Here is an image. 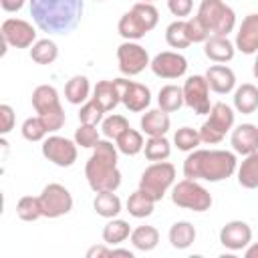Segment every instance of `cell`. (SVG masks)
<instances>
[{
  "label": "cell",
  "mask_w": 258,
  "mask_h": 258,
  "mask_svg": "<svg viewBox=\"0 0 258 258\" xmlns=\"http://www.w3.org/2000/svg\"><path fill=\"white\" fill-rule=\"evenodd\" d=\"M34 24L48 34L73 32L83 16V0H30Z\"/></svg>",
  "instance_id": "1"
},
{
  "label": "cell",
  "mask_w": 258,
  "mask_h": 258,
  "mask_svg": "<svg viewBox=\"0 0 258 258\" xmlns=\"http://www.w3.org/2000/svg\"><path fill=\"white\" fill-rule=\"evenodd\" d=\"M238 169L236 155L226 149H194L183 161V175L189 179L222 181Z\"/></svg>",
  "instance_id": "2"
},
{
  "label": "cell",
  "mask_w": 258,
  "mask_h": 258,
  "mask_svg": "<svg viewBox=\"0 0 258 258\" xmlns=\"http://www.w3.org/2000/svg\"><path fill=\"white\" fill-rule=\"evenodd\" d=\"M117 145L109 139H99L93 147V155L85 165V177L89 187L99 191H115L121 185V171L117 169Z\"/></svg>",
  "instance_id": "3"
},
{
  "label": "cell",
  "mask_w": 258,
  "mask_h": 258,
  "mask_svg": "<svg viewBox=\"0 0 258 258\" xmlns=\"http://www.w3.org/2000/svg\"><path fill=\"white\" fill-rule=\"evenodd\" d=\"M32 107L38 113V117L44 121L48 133L58 131L67 121L64 109L58 101V91L50 85H38L32 91Z\"/></svg>",
  "instance_id": "4"
},
{
  "label": "cell",
  "mask_w": 258,
  "mask_h": 258,
  "mask_svg": "<svg viewBox=\"0 0 258 258\" xmlns=\"http://www.w3.org/2000/svg\"><path fill=\"white\" fill-rule=\"evenodd\" d=\"M198 16L204 20L212 36H228L236 26L234 10L222 0H202Z\"/></svg>",
  "instance_id": "5"
},
{
  "label": "cell",
  "mask_w": 258,
  "mask_h": 258,
  "mask_svg": "<svg viewBox=\"0 0 258 258\" xmlns=\"http://www.w3.org/2000/svg\"><path fill=\"white\" fill-rule=\"evenodd\" d=\"M175 181V167L169 161H153L139 179V189H143L149 198L155 202L163 200L165 191L173 185Z\"/></svg>",
  "instance_id": "6"
},
{
  "label": "cell",
  "mask_w": 258,
  "mask_h": 258,
  "mask_svg": "<svg viewBox=\"0 0 258 258\" xmlns=\"http://www.w3.org/2000/svg\"><path fill=\"white\" fill-rule=\"evenodd\" d=\"M232 127H234V111L226 103H214L208 113V119L198 131H200L202 143L216 145L226 137V133Z\"/></svg>",
  "instance_id": "7"
},
{
  "label": "cell",
  "mask_w": 258,
  "mask_h": 258,
  "mask_svg": "<svg viewBox=\"0 0 258 258\" xmlns=\"http://www.w3.org/2000/svg\"><path fill=\"white\" fill-rule=\"evenodd\" d=\"M171 202L177 208H185L191 212H206L212 206V196L202 183H198V179L185 177L173 185Z\"/></svg>",
  "instance_id": "8"
},
{
  "label": "cell",
  "mask_w": 258,
  "mask_h": 258,
  "mask_svg": "<svg viewBox=\"0 0 258 258\" xmlns=\"http://www.w3.org/2000/svg\"><path fill=\"white\" fill-rule=\"evenodd\" d=\"M40 198L42 216L44 218H60L73 210V196L71 191L60 183H48L44 185Z\"/></svg>",
  "instance_id": "9"
},
{
  "label": "cell",
  "mask_w": 258,
  "mask_h": 258,
  "mask_svg": "<svg viewBox=\"0 0 258 258\" xmlns=\"http://www.w3.org/2000/svg\"><path fill=\"white\" fill-rule=\"evenodd\" d=\"M117 60H119V71L123 75H127V77H135L145 67L151 64L149 52L141 44H137L133 40H125L123 44H119V48H117Z\"/></svg>",
  "instance_id": "10"
},
{
  "label": "cell",
  "mask_w": 258,
  "mask_h": 258,
  "mask_svg": "<svg viewBox=\"0 0 258 258\" xmlns=\"http://www.w3.org/2000/svg\"><path fill=\"white\" fill-rule=\"evenodd\" d=\"M183 103L198 115H208L212 105H210V85L206 77L202 75H191L183 83Z\"/></svg>",
  "instance_id": "11"
},
{
  "label": "cell",
  "mask_w": 258,
  "mask_h": 258,
  "mask_svg": "<svg viewBox=\"0 0 258 258\" xmlns=\"http://www.w3.org/2000/svg\"><path fill=\"white\" fill-rule=\"evenodd\" d=\"M2 40H6L14 48H28L36 42V30L28 20L22 18H6L0 26Z\"/></svg>",
  "instance_id": "12"
},
{
  "label": "cell",
  "mask_w": 258,
  "mask_h": 258,
  "mask_svg": "<svg viewBox=\"0 0 258 258\" xmlns=\"http://www.w3.org/2000/svg\"><path fill=\"white\" fill-rule=\"evenodd\" d=\"M42 155L58 167H71L77 161V143L60 135H50L42 141Z\"/></svg>",
  "instance_id": "13"
},
{
  "label": "cell",
  "mask_w": 258,
  "mask_h": 258,
  "mask_svg": "<svg viewBox=\"0 0 258 258\" xmlns=\"http://www.w3.org/2000/svg\"><path fill=\"white\" fill-rule=\"evenodd\" d=\"M149 67H151V71H153L155 77H161V79H179L187 71V60L179 52L163 50V52H159V54L153 56V60H151Z\"/></svg>",
  "instance_id": "14"
},
{
  "label": "cell",
  "mask_w": 258,
  "mask_h": 258,
  "mask_svg": "<svg viewBox=\"0 0 258 258\" xmlns=\"http://www.w3.org/2000/svg\"><path fill=\"white\" fill-rule=\"evenodd\" d=\"M117 81V87H119V93H121V103L133 111V113H139V111H145L151 103V93L145 85L141 83H133V81H127V79H115Z\"/></svg>",
  "instance_id": "15"
},
{
  "label": "cell",
  "mask_w": 258,
  "mask_h": 258,
  "mask_svg": "<svg viewBox=\"0 0 258 258\" xmlns=\"http://www.w3.org/2000/svg\"><path fill=\"white\" fill-rule=\"evenodd\" d=\"M252 240V230L242 220H232L220 230V242L228 250H244Z\"/></svg>",
  "instance_id": "16"
},
{
  "label": "cell",
  "mask_w": 258,
  "mask_h": 258,
  "mask_svg": "<svg viewBox=\"0 0 258 258\" xmlns=\"http://www.w3.org/2000/svg\"><path fill=\"white\" fill-rule=\"evenodd\" d=\"M236 48L242 54L258 52V14H248L242 18L236 32Z\"/></svg>",
  "instance_id": "17"
},
{
  "label": "cell",
  "mask_w": 258,
  "mask_h": 258,
  "mask_svg": "<svg viewBox=\"0 0 258 258\" xmlns=\"http://www.w3.org/2000/svg\"><path fill=\"white\" fill-rule=\"evenodd\" d=\"M230 143L236 153L240 155H250L258 151V127L252 123H242L232 131Z\"/></svg>",
  "instance_id": "18"
},
{
  "label": "cell",
  "mask_w": 258,
  "mask_h": 258,
  "mask_svg": "<svg viewBox=\"0 0 258 258\" xmlns=\"http://www.w3.org/2000/svg\"><path fill=\"white\" fill-rule=\"evenodd\" d=\"M206 81L210 85V89L218 95H228L234 85H236V75L232 69L224 67V64H214L208 69L206 73Z\"/></svg>",
  "instance_id": "19"
},
{
  "label": "cell",
  "mask_w": 258,
  "mask_h": 258,
  "mask_svg": "<svg viewBox=\"0 0 258 258\" xmlns=\"http://www.w3.org/2000/svg\"><path fill=\"white\" fill-rule=\"evenodd\" d=\"M139 125H141V131H143L145 135H149V137H159V135H165V133L169 131L171 121H169V115H167L163 109H149V111L141 117Z\"/></svg>",
  "instance_id": "20"
},
{
  "label": "cell",
  "mask_w": 258,
  "mask_h": 258,
  "mask_svg": "<svg viewBox=\"0 0 258 258\" xmlns=\"http://www.w3.org/2000/svg\"><path fill=\"white\" fill-rule=\"evenodd\" d=\"M234 44L228 36H210L204 42V54L214 62H228L234 58Z\"/></svg>",
  "instance_id": "21"
},
{
  "label": "cell",
  "mask_w": 258,
  "mask_h": 258,
  "mask_svg": "<svg viewBox=\"0 0 258 258\" xmlns=\"http://www.w3.org/2000/svg\"><path fill=\"white\" fill-rule=\"evenodd\" d=\"M93 99L103 107V111H113L121 103V93L117 87V81H99L93 89Z\"/></svg>",
  "instance_id": "22"
},
{
  "label": "cell",
  "mask_w": 258,
  "mask_h": 258,
  "mask_svg": "<svg viewBox=\"0 0 258 258\" xmlns=\"http://www.w3.org/2000/svg\"><path fill=\"white\" fill-rule=\"evenodd\" d=\"M117 30H119V34H121L125 40H139V38H143V36L149 32V30L145 28V24L141 22V18H139L133 10L125 12V14L119 18Z\"/></svg>",
  "instance_id": "23"
},
{
  "label": "cell",
  "mask_w": 258,
  "mask_h": 258,
  "mask_svg": "<svg viewBox=\"0 0 258 258\" xmlns=\"http://www.w3.org/2000/svg\"><path fill=\"white\" fill-rule=\"evenodd\" d=\"M234 107L238 113L250 115L258 109V89L252 83H244L234 93Z\"/></svg>",
  "instance_id": "24"
},
{
  "label": "cell",
  "mask_w": 258,
  "mask_h": 258,
  "mask_svg": "<svg viewBox=\"0 0 258 258\" xmlns=\"http://www.w3.org/2000/svg\"><path fill=\"white\" fill-rule=\"evenodd\" d=\"M238 183L246 189L258 187V151L244 155V161L238 167Z\"/></svg>",
  "instance_id": "25"
},
{
  "label": "cell",
  "mask_w": 258,
  "mask_h": 258,
  "mask_svg": "<svg viewBox=\"0 0 258 258\" xmlns=\"http://www.w3.org/2000/svg\"><path fill=\"white\" fill-rule=\"evenodd\" d=\"M89 91H91V85H89V79L85 75H75L64 85V97L71 105L85 103L89 99Z\"/></svg>",
  "instance_id": "26"
},
{
  "label": "cell",
  "mask_w": 258,
  "mask_h": 258,
  "mask_svg": "<svg viewBox=\"0 0 258 258\" xmlns=\"http://www.w3.org/2000/svg\"><path fill=\"white\" fill-rule=\"evenodd\" d=\"M196 240V228L189 222H175L169 228V242L177 250H185Z\"/></svg>",
  "instance_id": "27"
},
{
  "label": "cell",
  "mask_w": 258,
  "mask_h": 258,
  "mask_svg": "<svg viewBox=\"0 0 258 258\" xmlns=\"http://www.w3.org/2000/svg\"><path fill=\"white\" fill-rule=\"evenodd\" d=\"M157 103H159V109H163L165 113H173L177 111L183 103V89L177 87V85H165L159 89V95H157Z\"/></svg>",
  "instance_id": "28"
},
{
  "label": "cell",
  "mask_w": 258,
  "mask_h": 258,
  "mask_svg": "<svg viewBox=\"0 0 258 258\" xmlns=\"http://www.w3.org/2000/svg\"><path fill=\"white\" fill-rule=\"evenodd\" d=\"M93 208L103 218H115L121 212V200H119V196L115 191H99L95 196Z\"/></svg>",
  "instance_id": "29"
},
{
  "label": "cell",
  "mask_w": 258,
  "mask_h": 258,
  "mask_svg": "<svg viewBox=\"0 0 258 258\" xmlns=\"http://www.w3.org/2000/svg\"><path fill=\"white\" fill-rule=\"evenodd\" d=\"M153 206H155V200L149 198L143 189H137L129 196L127 200V212L133 216V218H147L153 214Z\"/></svg>",
  "instance_id": "30"
},
{
  "label": "cell",
  "mask_w": 258,
  "mask_h": 258,
  "mask_svg": "<svg viewBox=\"0 0 258 258\" xmlns=\"http://www.w3.org/2000/svg\"><path fill=\"white\" fill-rule=\"evenodd\" d=\"M131 226L125 222V220H111V222H107L105 224V228H103V240H105V244H109V246H115V244H121V242H125L127 238H131Z\"/></svg>",
  "instance_id": "31"
},
{
  "label": "cell",
  "mask_w": 258,
  "mask_h": 258,
  "mask_svg": "<svg viewBox=\"0 0 258 258\" xmlns=\"http://www.w3.org/2000/svg\"><path fill=\"white\" fill-rule=\"evenodd\" d=\"M159 242V232L153 226H137L131 232V244L141 250V252H149L157 246Z\"/></svg>",
  "instance_id": "32"
},
{
  "label": "cell",
  "mask_w": 258,
  "mask_h": 258,
  "mask_svg": "<svg viewBox=\"0 0 258 258\" xmlns=\"http://www.w3.org/2000/svg\"><path fill=\"white\" fill-rule=\"evenodd\" d=\"M115 143H117V149L121 151V153H125V155H137L143 147H145V143H143V135L139 133V131H135V129H125L117 139H115Z\"/></svg>",
  "instance_id": "33"
},
{
  "label": "cell",
  "mask_w": 258,
  "mask_h": 258,
  "mask_svg": "<svg viewBox=\"0 0 258 258\" xmlns=\"http://www.w3.org/2000/svg\"><path fill=\"white\" fill-rule=\"evenodd\" d=\"M165 40L171 48H187L191 44L189 36H187V28H185V20L177 18L173 20L167 28H165Z\"/></svg>",
  "instance_id": "34"
},
{
  "label": "cell",
  "mask_w": 258,
  "mask_h": 258,
  "mask_svg": "<svg viewBox=\"0 0 258 258\" xmlns=\"http://www.w3.org/2000/svg\"><path fill=\"white\" fill-rule=\"evenodd\" d=\"M56 56H58V48L50 38L36 40L30 48V58L38 64H50L56 60Z\"/></svg>",
  "instance_id": "35"
},
{
  "label": "cell",
  "mask_w": 258,
  "mask_h": 258,
  "mask_svg": "<svg viewBox=\"0 0 258 258\" xmlns=\"http://www.w3.org/2000/svg\"><path fill=\"white\" fill-rule=\"evenodd\" d=\"M143 151H145V157H147L149 161H165V159L169 157V153H171V145H169V141L165 139V135L149 137V139L145 141Z\"/></svg>",
  "instance_id": "36"
},
{
  "label": "cell",
  "mask_w": 258,
  "mask_h": 258,
  "mask_svg": "<svg viewBox=\"0 0 258 258\" xmlns=\"http://www.w3.org/2000/svg\"><path fill=\"white\" fill-rule=\"evenodd\" d=\"M16 216L24 222H34L38 218H42V206H40V198L36 196H24L18 200L16 204Z\"/></svg>",
  "instance_id": "37"
},
{
  "label": "cell",
  "mask_w": 258,
  "mask_h": 258,
  "mask_svg": "<svg viewBox=\"0 0 258 258\" xmlns=\"http://www.w3.org/2000/svg\"><path fill=\"white\" fill-rule=\"evenodd\" d=\"M173 143L177 145L179 151H194V149L202 143L200 131H198V129H191V127H181V129L175 131Z\"/></svg>",
  "instance_id": "38"
},
{
  "label": "cell",
  "mask_w": 258,
  "mask_h": 258,
  "mask_svg": "<svg viewBox=\"0 0 258 258\" xmlns=\"http://www.w3.org/2000/svg\"><path fill=\"white\" fill-rule=\"evenodd\" d=\"M101 129H103V135L107 139H117L125 129H129V121L123 115L113 113V115H109L101 121Z\"/></svg>",
  "instance_id": "39"
},
{
  "label": "cell",
  "mask_w": 258,
  "mask_h": 258,
  "mask_svg": "<svg viewBox=\"0 0 258 258\" xmlns=\"http://www.w3.org/2000/svg\"><path fill=\"white\" fill-rule=\"evenodd\" d=\"M22 137L26 139V141H42L44 139V135L48 133V129H46V125H44V121L36 115V117H28L24 123H22Z\"/></svg>",
  "instance_id": "40"
},
{
  "label": "cell",
  "mask_w": 258,
  "mask_h": 258,
  "mask_svg": "<svg viewBox=\"0 0 258 258\" xmlns=\"http://www.w3.org/2000/svg\"><path fill=\"white\" fill-rule=\"evenodd\" d=\"M131 10L141 18V22L145 24L147 30H153V28L157 26V22H159V12H157V8H155L151 2H137V4H133Z\"/></svg>",
  "instance_id": "41"
},
{
  "label": "cell",
  "mask_w": 258,
  "mask_h": 258,
  "mask_svg": "<svg viewBox=\"0 0 258 258\" xmlns=\"http://www.w3.org/2000/svg\"><path fill=\"white\" fill-rule=\"evenodd\" d=\"M103 113H105L103 107L95 99H91V101L83 103V107L79 111V121L85 123V125H97V123L103 121Z\"/></svg>",
  "instance_id": "42"
},
{
  "label": "cell",
  "mask_w": 258,
  "mask_h": 258,
  "mask_svg": "<svg viewBox=\"0 0 258 258\" xmlns=\"http://www.w3.org/2000/svg\"><path fill=\"white\" fill-rule=\"evenodd\" d=\"M75 143L85 147V149H93L99 143V131L97 125H85L81 123L79 129L75 131Z\"/></svg>",
  "instance_id": "43"
},
{
  "label": "cell",
  "mask_w": 258,
  "mask_h": 258,
  "mask_svg": "<svg viewBox=\"0 0 258 258\" xmlns=\"http://www.w3.org/2000/svg\"><path fill=\"white\" fill-rule=\"evenodd\" d=\"M185 28H187V36L191 42H206L212 36V32L208 30V26L204 24V20L198 14L185 20Z\"/></svg>",
  "instance_id": "44"
},
{
  "label": "cell",
  "mask_w": 258,
  "mask_h": 258,
  "mask_svg": "<svg viewBox=\"0 0 258 258\" xmlns=\"http://www.w3.org/2000/svg\"><path fill=\"white\" fill-rule=\"evenodd\" d=\"M12 127H14V109L10 105L2 103L0 105V133L6 135L12 131Z\"/></svg>",
  "instance_id": "45"
},
{
  "label": "cell",
  "mask_w": 258,
  "mask_h": 258,
  "mask_svg": "<svg viewBox=\"0 0 258 258\" xmlns=\"http://www.w3.org/2000/svg\"><path fill=\"white\" fill-rule=\"evenodd\" d=\"M167 8L173 16L183 18V16H189L194 8V0H167Z\"/></svg>",
  "instance_id": "46"
},
{
  "label": "cell",
  "mask_w": 258,
  "mask_h": 258,
  "mask_svg": "<svg viewBox=\"0 0 258 258\" xmlns=\"http://www.w3.org/2000/svg\"><path fill=\"white\" fill-rule=\"evenodd\" d=\"M103 256H111V248H107V246H91L87 250V258H103Z\"/></svg>",
  "instance_id": "47"
},
{
  "label": "cell",
  "mask_w": 258,
  "mask_h": 258,
  "mask_svg": "<svg viewBox=\"0 0 258 258\" xmlns=\"http://www.w3.org/2000/svg\"><path fill=\"white\" fill-rule=\"evenodd\" d=\"M26 0H0V6L4 12H18L24 6Z\"/></svg>",
  "instance_id": "48"
},
{
  "label": "cell",
  "mask_w": 258,
  "mask_h": 258,
  "mask_svg": "<svg viewBox=\"0 0 258 258\" xmlns=\"http://www.w3.org/2000/svg\"><path fill=\"white\" fill-rule=\"evenodd\" d=\"M111 256H125V258H133V252H131V250H125V248H111Z\"/></svg>",
  "instance_id": "49"
},
{
  "label": "cell",
  "mask_w": 258,
  "mask_h": 258,
  "mask_svg": "<svg viewBox=\"0 0 258 258\" xmlns=\"http://www.w3.org/2000/svg\"><path fill=\"white\" fill-rule=\"evenodd\" d=\"M246 258H258V242L246 248Z\"/></svg>",
  "instance_id": "50"
},
{
  "label": "cell",
  "mask_w": 258,
  "mask_h": 258,
  "mask_svg": "<svg viewBox=\"0 0 258 258\" xmlns=\"http://www.w3.org/2000/svg\"><path fill=\"white\" fill-rule=\"evenodd\" d=\"M252 75L258 79V54H256V60H254V67H252Z\"/></svg>",
  "instance_id": "51"
},
{
  "label": "cell",
  "mask_w": 258,
  "mask_h": 258,
  "mask_svg": "<svg viewBox=\"0 0 258 258\" xmlns=\"http://www.w3.org/2000/svg\"><path fill=\"white\" fill-rule=\"evenodd\" d=\"M141 2H153V0H141Z\"/></svg>",
  "instance_id": "52"
},
{
  "label": "cell",
  "mask_w": 258,
  "mask_h": 258,
  "mask_svg": "<svg viewBox=\"0 0 258 258\" xmlns=\"http://www.w3.org/2000/svg\"><path fill=\"white\" fill-rule=\"evenodd\" d=\"M95 2H101V0H95Z\"/></svg>",
  "instance_id": "53"
}]
</instances>
